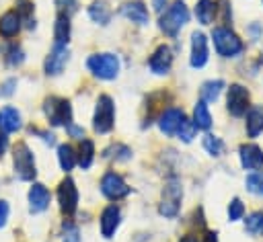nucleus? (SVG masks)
Listing matches in <instances>:
<instances>
[{
    "mask_svg": "<svg viewBox=\"0 0 263 242\" xmlns=\"http://www.w3.org/2000/svg\"><path fill=\"white\" fill-rule=\"evenodd\" d=\"M23 127V117L21 111L12 105H6L0 109V131L2 133H16Z\"/></svg>",
    "mask_w": 263,
    "mask_h": 242,
    "instance_id": "20",
    "label": "nucleus"
},
{
    "mask_svg": "<svg viewBox=\"0 0 263 242\" xmlns=\"http://www.w3.org/2000/svg\"><path fill=\"white\" fill-rule=\"evenodd\" d=\"M27 201H29V211H31L33 215L43 213V211H47V207H49V203H51V193H49V189H47L43 183H33V185L29 187Z\"/></svg>",
    "mask_w": 263,
    "mask_h": 242,
    "instance_id": "14",
    "label": "nucleus"
},
{
    "mask_svg": "<svg viewBox=\"0 0 263 242\" xmlns=\"http://www.w3.org/2000/svg\"><path fill=\"white\" fill-rule=\"evenodd\" d=\"M29 131H31V133H35V135H39V137H41L45 144L55 146V135H53L51 131H45V129H39V127H33V125L29 127Z\"/></svg>",
    "mask_w": 263,
    "mask_h": 242,
    "instance_id": "40",
    "label": "nucleus"
},
{
    "mask_svg": "<svg viewBox=\"0 0 263 242\" xmlns=\"http://www.w3.org/2000/svg\"><path fill=\"white\" fill-rule=\"evenodd\" d=\"M249 107H251V92L247 90V86L238 82L230 84L226 90V111L232 117H245Z\"/></svg>",
    "mask_w": 263,
    "mask_h": 242,
    "instance_id": "10",
    "label": "nucleus"
},
{
    "mask_svg": "<svg viewBox=\"0 0 263 242\" xmlns=\"http://www.w3.org/2000/svg\"><path fill=\"white\" fill-rule=\"evenodd\" d=\"M43 115L49 125L66 127L72 123V103L62 96H47L43 100Z\"/></svg>",
    "mask_w": 263,
    "mask_h": 242,
    "instance_id": "5",
    "label": "nucleus"
},
{
    "mask_svg": "<svg viewBox=\"0 0 263 242\" xmlns=\"http://www.w3.org/2000/svg\"><path fill=\"white\" fill-rule=\"evenodd\" d=\"M2 57H4V64L8 68H16L25 62V51L18 43L14 41H8L6 45H2Z\"/></svg>",
    "mask_w": 263,
    "mask_h": 242,
    "instance_id": "26",
    "label": "nucleus"
},
{
    "mask_svg": "<svg viewBox=\"0 0 263 242\" xmlns=\"http://www.w3.org/2000/svg\"><path fill=\"white\" fill-rule=\"evenodd\" d=\"M193 12L199 25H212L216 18V0H197Z\"/></svg>",
    "mask_w": 263,
    "mask_h": 242,
    "instance_id": "25",
    "label": "nucleus"
},
{
    "mask_svg": "<svg viewBox=\"0 0 263 242\" xmlns=\"http://www.w3.org/2000/svg\"><path fill=\"white\" fill-rule=\"evenodd\" d=\"M245 131L251 139L263 133V107L261 105H251L249 111L245 113Z\"/></svg>",
    "mask_w": 263,
    "mask_h": 242,
    "instance_id": "21",
    "label": "nucleus"
},
{
    "mask_svg": "<svg viewBox=\"0 0 263 242\" xmlns=\"http://www.w3.org/2000/svg\"><path fill=\"white\" fill-rule=\"evenodd\" d=\"M66 133L74 139H82L84 137V127H80L76 123H70V125H66Z\"/></svg>",
    "mask_w": 263,
    "mask_h": 242,
    "instance_id": "43",
    "label": "nucleus"
},
{
    "mask_svg": "<svg viewBox=\"0 0 263 242\" xmlns=\"http://www.w3.org/2000/svg\"><path fill=\"white\" fill-rule=\"evenodd\" d=\"M261 4H263V0H261Z\"/></svg>",
    "mask_w": 263,
    "mask_h": 242,
    "instance_id": "50",
    "label": "nucleus"
},
{
    "mask_svg": "<svg viewBox=\"0 0 263 242\" xmlns=\"http://www.w3.org/2000/svg\"><path fill=\"white\" fill-rule=\"evenodd\" d=\"M166 2H168V0H152V6H154L156 12H162L164 6H166Z\"/></svg>",
    "mask_w": 263,
    "mask_h": 242,
    "instance_id": "46",
    "label": "nucleus"
},
{
    "mask_svg": "<svg viewBox=\"0 0 263 242\" xmlns=\"http://www.w3.org/2000/svg\"><path fill=\"white\" fill-rule=\"evenodd\" d=\"M103 158L115 162H127L132 158V148H127L125 144H111L103 150Z\"/></svg>",
    "mask_w": 263,
    "mask_h": 242,
    "instance_id": "30",
    "label": "nucleus"
},
{
    "mask_svg": "<svg viewBox=\"0 0 263 242\" xmlns=\"http://www.w3.org/2000/svg\"><path fill=\"white\" fill-rule=\"evenodd\" d=\"M189 23V8L185 6L183 0H175L168 8H164L158 16V27L166 37H177L179 31Z\"/></svg>",
    "mask_w": 263,
    "mask_h": 242,
    "instance_id": "1",
    "label": "nucleus"
},
{
    "mask_svg": "<svg viewBox=\"0 0 263 242\" xmlns=\"http://www.w3.org/2000/svg\"><path fill=\"white\" fill-rule=\"evenodd\" d=\"M115 127V103L109 94H99L95 113H92V129L101 135L111 133Z\"/></svg>",
    "mask_w": 263,
    "mask_h": 242,
    "instance_id": "6",
    "label": "nucleus"
},
{
    "mask_svg": "<svg viewBox=\"0 0 263 242\" xmlns=\"http://www.w3.org/2000/svg\"><path fill=\"white\" fill-rule=\"evenodd\" d=\"M23 29V18L21 14L12 8V10H6L2 16H0V37L6 39V41H12Z\"/></svg>",
    "mask_w": 263,
    "mask_h": 242,
    "instance_id": "19",
    "label": "nucleus"
},
{
    "mask_svg": "<svg viewBox=\"0 0 263 242\" xmlns=\"http://www.w3.org/2000/svg\"><path fill=\"white\" fill-rule=\"evenodd\" d=\"M185 121V111L179 109V107H166L162 109V113L158 115V129L164 133V135H177L181 123Z\"/></svg>",
    "mask_w": 263,
    "mask_h": 242,
    "instance_id": "15",
    "label": "nucleus"
},
{
    "mask_svg": "<svg viewBox=\"0 0 263 242\" xmlns=\"http://www.w3.org/2000/svg\"><path fill=\"white\" fill-rule=\"evenodd\" d=\"M238 160H240V166L245 170H261L263 168V148H259L257 144L253 142H245L240 144L238 148Z\"/></svg>",
    "mask_w": 263,
    "mask_h": 242,
    "instance_id": "16",
    "label": "nucleus"
},
{
    "mask_svg": "<svg viewBox=\"0 0 263 242\" xmlns=\"http://www.w3.org/2000/svg\"><path fill=\"white\" fill-rule=\"evenodd\" d=\"M55 6H58V14H66V16H72L78 12V0H55Z\"/></svg>",
    "mask_w": 263,
    "mask_h": 242,
    "instance_id": "38",
    "label": "nucleus"
},
{
    "mask_svg": "<svg viewBox=\"0 0 263 242\" xmlns=\"http://www.w3.org/2000/svg\"><path fill=\"white\" fill-rule=\"evenodd\" d=\"M8 146H10V144H8V135L0 131V158H2V156L8 152Z\"/></svg>",
    "mask_w": 263,
    "mask_h": 242,
    "instance_id": "45",
    "label": "nucleus"
},
{
    "mask_svg": "<svg viewBox=\"0 0 263 242\" xmlns=\"http://www.w3.org/2000/svg\"><path fill=\"white\" fill-rule=\"evenodd\" d=\"M191 121L195 123L197 129L210 131V127H212V113L208 109V103H203V100H197L195 103V107H193V119Z\"/></svg>",
    "mask_w": 263,
    "mask_h": 242,
    "instance_id": "28",
    "label": "nucleus"
},
{
    "mask_svg": "<svg viewBox=\"0 0 263 242\" xmlns=\"http://www.w3.org/2000/svg\"><path fill=\"white\" fill-rule=\"evenodd\" d=\"M70 35H72L70 16L58 14V16H55V23H53V43H58V45H68Z\"/></svg>",
    "mask_w": 263,
    "mask_h": 242,
    "instance_id": "23",
    "label": "nucleus"
},
{
    "mask_svg": "<svg viewBox=\"0 0 263 242\" xmlns=\"http://www.w3.org/2000/svg\"><path fill=\"white\" fill-rule=\"evenodd\" d=\"M101 193H103V197H107L109 201H119V199H125L129 193H132V189H129V185L125 183V178L119 174V172H115V170H107L105 174H103V178H101Z\"/></svg>",
    "mask_w": 263,
    "mask_h": 242,
    "instance_id": "9",
    "label": "nucleus"
},
{
    "mask_svg": "<svg viewBox=\"0 0 263 242\" xmlns=\"http://www.w3.org/2000/svg\"><path fill=\"white\" fill-rule=\"evenodd\" d=\"M86 68L88 72L99 78V80H115L119 76V57L115 53H109V51H103V53H92L88 55L86 59Z\"/></svg>",
    "mask_w": 263,
    "mask_h": 242,
    "instance_id": "3",
    "label": "nucleus"
},
{
    "mask_svg": "<svg viewBox=\"0 0 263 242\" xmlns=\"http://www.w3.org/2000/svg\"><path fill=\"white\" fill-rule=\"evenodd\" d=\"M8 215H10V205H8V201L0 199V228H4V226H6Z\"/></svg>",
    "mask_w": 263,
    "mask_h": 242,
    "instance_id": "44",
    "label": "nucleus"
},
{
    "mask_svg": "<svg viewBox=\"0 0 263 242\" xmlns=\"http://www.w3.org/2000/svg\"><path fill=\"white\" fill-rule=\"evenodd\" d=\"M259 62L263 64V49H261V55H259Z\"/></svg>",
    "mask_w": 263,
    "mask_h": 242,
    "instance_id": "49",
    "label": "nucleus"
},
{
    "mask_svg": "<svg viewBox=\"0 0 263 242\" xmlns=\"http://www.w3.org/2000/svg\"><path fill=\"white\" fill-rule=\"evenodd\" d=\"M228 219L230 221H238V219H242L245 217V203L238 199V197H234L230 203H228Z\"/></svg>",
    "mask_w": 263,
    "mask_h": 242,
    "instance_id": "37",
    "label": "nucleus"
},
{
    "mask_svg": "<svg viewBox=\"0 0 263 242\" xmlns=\"http://www.w3.org/2000/svg\"><path fill=\"white\" fill-rule=\"evenodd\" d=\"M88 16H90L92 23L105 27V25H109V21H111V16H113V10L109 8V4H107L105 0H95V2H90V6H88Z\"/></svg>",
    "mask_w": 263,
    "mask_h": 242,
    "instance_id": "22",
    "label": "nucleus"
},
{
    "mask_svg": "<svg viewBox=\"0 0 263 242\" xmlns=\"http://www.w3.org/2000/svg\"><path fill=\"white\" fill-rule=\"evenodd\" d=\"M197 131H199V129L195 127V123L185 117V121L181 123V127H179V131H177V137H179L181 142L189 144V142H193V137L197 135Z\"/></svg>",
    "mask_w": 263,
    "mask_h": 242,
    "instance_id": "35",
    "label": "nucleus"
},
{
    "mask_svg": "<svg viewBox=\"0 0 263 242\" xmlns=\"http://www.w3.org/2000/svg\"><path fill=\"white\" fill-rule=\"evenodd\" d=\"M245 230H247L251 236H263V211H261V209L251 211V213L245 217Z\"/></svg>",
    "mask_w": 263,
    "mask_h": 242,
    "instance_id": "32",
    "label": "nucleus"
},
{
    "mask_svg": "<svg viewBox=\"0 0 263 242\" xmlns=\"http://www.w3.org/2000/svg\"><path fill=\"white\" fill-rule=\"evenodd\" d=\"M201 146H203V150H205L210 156H214V158H218V156H222V154L226 152V146H224L222 137H218V135H214V133H210V131L201 137Z\"/></svg>",
    "mask_w": 263,
    "mask_h": 242,
    "instance_id": "31",
    "label": "nucleus"
},
{
    "mask_svg": "<svg viewBox=\"0 0 263 242\" xmlns=\"http://www.w3.org/2000/svg\"><path fill=\"white\" fill-rule=\"evenodd\" d=\"M212 43H214V51L220 57H238L245 51V43L242 39L230 29V27H214L212 29Z\"/></svg>",
    "mask_w": 263,
    "mask_h": 242,
    "instance_id": "2",
    "label": "nucleus"
},
{
    "mask_svg": "<svg viewBox=\"0 0 263 242\" xmlns=\"http://www.w3.org/2000/svg\"><path fill=\"white\" fill-rule=\"evenodd\" d=\"M119 224H121V209H119V205L109 203L101 211V217H99V228H101L103 238H107V240L113 238V234L117 232Z\"/></svg>",
    "mask_w": 263,
    "mask_h": 242,
    "instance_id": "17",
    "label": "nucleus"
},
{
    "mask_svg": "<svg viewBox=\"0 0 263 242\" xmlns=\"http://www.w3.org/2000/svg\"><path fill=\"white\" fill-rule=\"evenodd\" d=\"M68 59H70L68 45H58V43H53L51 51H49V53L45 55V59H43V72H45L47 76H60V74L64 72Z\"/></svg>",
    "mask_w": 263,
    "mask_h": 242,
    "instance_id": "13",
    "label": "nucleus"
},
{
    "mask_svg": "<svg viewBox=\"0 0 263 242\" xmlns=\"http://www.w3.org/2000/svg\"><path fill=\"white\" fill-rule=\"evenodd\" d=\"M119 14L125 16L127 21H132V23L140 25V27L148 25V21H150L148 6H146L142 0H129V2H123V4L119 6Z\"/></svg>",
    "mask_w": 263,
    "mask_h": 242,
    "instance_id": "18",
    "label": "nucleus"
},
{
    "mask_svg": "<svg viewBox=\"0 0 263 242\" xmlns=\"http://www.w3.org/2000/svg\"><path fill=\"white\" fill-rule=\"evenodd\" d=\"M55 197H58V205H60V211L66 215V217H72L78 209V187L74 183L72 176H64L58 185V191H55Z\"/></svg>",
    "mask_w": 263,
    "mask_h": 242,
    "instance_id": "7",
    "label": "nucleus"
},
{
    "mask_svg": "<svg viewBox=\"0 0 263 242\" xmlns=\"http://www.w3.org/2000/svg\"><path fill=\"white\" fill-rule=\"evenodd\" d=\"M14 88H16V78H6L0 84V94L2 96H10V94H14Z\"/></svg>",
    "mask_w": 263,
    "mask_h": 242,
    "instance_id": "41",
    "label": "nucleus"
},
{
    "mask_svg": "<svg viewBox=\"0 0 263 242\" xmlns=\"http://www.w3.org/2000/svg\"><path fill=\"white\" fill-rule=\"evenodd\" d=\"M216 16L220 18L222 27H228L232 23V8L230 0H216Z\"/></svg>",
    "mask_w": 263,
    "mask_h": 242,
    "instance_id": "36",
    "label": "nucleus"
},
{
    "mask_svg": "<svg viewBox=\"0 0 263 242\" xmlns=\"http://www.w3.org/2000/svg\"><path fill=\"white\" fill-rule=\"evenodd\" d=\"M203 242H218V234L212 232V230H208L205 236H203Z\"/></svg>",
    "mask_w": 263,
    "mask_h": 242,
    "instance_id": "47",
    "label": "nucleus"
},
{
    "mask_svg": "<svg viewBox=\"0 0 263 242\" xmlns=\"http://www.w3.org/2000/svg\"><path fill=\"white\" fill-rule=\"evenodd\" d=\"M14 10L21 14L23 21H31V14H33V10H35V4H33L31 0H16V2H14Z\"/></svg>",
    "mask_w": 263,
    "mask_h": 242,
    "instance_id": "39",
    "label": "nucleus"
},
{
    "mask_svg": "<svg viewBox=\"0 0 263 242\" xmlns=\"http://www.w3.org/2000/svg\"><path fill=\"white\" fill-rule=\"evenodd\" d=\"M177 242H199V240H197V236H193V234H187V236H181Z\"/></svg>",
    "mask_w": 263,
    "mask_h": 242,
    "instance_id": "48",
    "label": "nucleus"
},
{
    "mask_svg": "<svg viewBox=\"0 0 263 242\" xmlns=\"http://www.w3.org/2000/svg\"><path fill=\"white\" fill-rule=\"evenodd\" d=\"M12 166H14V174L18 180L31 183L37 176V166H35V156L31 152V148L25 142H16L12 148Z\"/></svg>",
    "mask_w": 263,
    "mask_h": 242,
    "instance_id": "4",
    "label": "nucleus"
},
{
    "mask_svg": "<svg viewBox=\"0 0 263 242\" xmlns=\"http://www.w3.org/2000/svg\"><path fill=\"white\" fill-rule=\"evenodd\" d=\"M173 59H175L173 49H171L166 43H160V45L152 51V55L148 57V68H150V72L156 74V76H166V74L171 72V68H173Z\"/></svg>",
    "mask_w": 263,
    "mask_h": 242,
    "instance_id": "12",
    "label": "nucleus"
},
{
    "mask_svg": "<svg viewBox=\"0 0 263 242\" xmlns=\"http://www.w3.org/2000/svg\"><path fill=\"white\" fill-rule=\"evenodd\" d=\"M245 187H247V191H251V193L263 197V170H253V172H249L247 178H245Z\"/></svg>",
    "mask_w": 263,
    "mask_h": 242,
    "instance_id": "33",
    "label": "nucleus"
},
{
    "mask_svg": "<svg viewBox=\"0 0 263 242\" xmlns=\"http://www.w3.org/2000/svg\"><path fill=\"white\" fill-rule=\"evenodd\" d=\"M62 242H80V230L70 217L62 221Z\"/></svg>",
    "mask_w": 263,
    "mask_h": 242,
    "instance_id": "34",
    "label": "nucleus"
},
{
    "mask_svg": "<svg viewBox=\"0 0 263 242\" xmlns=\"http://www.w3.org/2000/svg\"><path fill=\"white\" fill-rule=\"evenodd\" d=\"M224 88H226L224 80H220V78H216V80H208V82L201 84V88H199V96H201L203 103H216V100L220 98V94H222Z\"/></svg>",
    "mask_w": 263,
    "mask_h": 242,
    "instance_id": "27",
    "label": "nucleus"
},
{
    "mask_svg": "<svg viewBox=\"0 0 263 242\" xmlns=\"http://www.w3.org/2000/svg\"><path fill=\"white\" fill-rule=\"evenodd\" d=\"M76 160H78V166L82 170L92 166V162H95V144H92V139H86V137L80 139V144L76 148Z\"/></svg>",
    "mask_w": 263,
    "mask_h": 242,
    "instance_id": "24",
    "label": "nucleus"
},
{
    "mask_svg": "<svg viewBox=\"0 0 263 242\" xmlns=\"http://www.w3.org/2000/svg\"><path fill=\"white\" fill-rule=\"evenodd\" d=\"M210 59V45H208V37L201 31H193L191 33V51H189V66L199 70L208 64Z\"/></svg>",
    "mask_w": 263,
    "mask_h": 242,
    "instance_id": "11",
    "label": "nucleus"
},
{
    "mask_svg": "<svg viewBox=\"0 0 263 242\" xmlns=\"http://www.w3.org/2000/svg\"><path fill=\"white\" fill-rule=\"evenodd\" d=\"M181 199H183V189L177 178L168 180L162 189V199L158 203V213L164 217H177L181 209Z\"/></svg>",
    "mask_w": 263,
    "mask_h": 242,
    "instance_id": "8",
    "label": "nucleus"
},
{
    "mask_svg": "<svg viewBox=\"0 0 263 242\" xmlns=\"http://www.w3.org/2000/svg\"><path fill=\"white\" fill-rule=\"evenodd\" d=\"M247 35H249L253 41L261 39V37H263V25H259V23H251V25L247 27Z\"/></svg>",
    "mask_w": 263,
    "mask_h": 242,
    "instance_id": "42",
    "label": "nucleus"
},
{
    "mask_svg": "<svg viewBox=\"0 0 263 242\" xmlns=\"http://www.w3.org/2000/svg\"><path fill=\"white\" fill-rule=\"evenodd\" d=\"M58 162H60V168L64 172H70L78 160H76V148L72 144H60L58 146Z\"/></svg>",
    "mask_w": 263,
    "mask_h": 242,
    "instance_id": "29",
    "label": "nucleus"
}]
</instances>
